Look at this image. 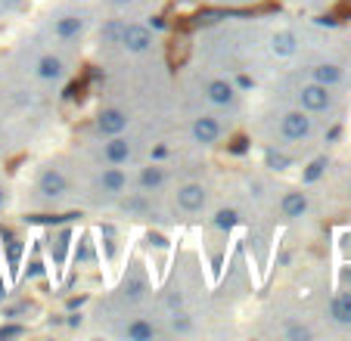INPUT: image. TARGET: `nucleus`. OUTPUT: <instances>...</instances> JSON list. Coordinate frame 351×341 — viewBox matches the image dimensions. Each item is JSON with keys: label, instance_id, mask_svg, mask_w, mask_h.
Returning <instances> with one entry per match:
<instances>
[{"label": "nucleus", "instance_id": "nucleus-1", "mask_svg": "<svg viewBox=\"0 0 351 341\" xmlns=\"http://www.w3.org/2000/svg\"><path fill=\"white\" fill-rule=\"evenodd\" d=\"M280 134H283V140H292V143L305 140L308 134H311V118H308V112L305 109L286 112L283 118H280Z\"/></svg>", "mask_w": 351, "mask_h": 341}, {"label": "nucleus", "instance_id": "nucleus-2", "mask_svg": "<svg viewBox=\"0 0 351 341\" xmlns=\"http://www.w3.org/2000/svg\"><path fill=\"white\" fill-rule=\"evenodd\" d=\"M298 103H302V109L305 112H326L330 109V103H332L330 87L311 81V84H305L302 90H298Z\"/></svg>", "mask_w": 351, "mask_h": 341}, {"label": "nucleus", "instance_id": "nucleus-3", "mask_svg": "<svg viewBox=\"0 0 351 341\" xmlns=\"http://www.w3.org/2000/svg\"><path fill=\"white\" fill-rule=\"evenodd\" d=\"M121 47H125L128 53H146L149 47H153V28L137 25V22L125 25L121 28Z\"/></svg>", "mask_w": 351, "mask_h": 341}, {"label": "nucleus", "instance_id": "nucleus-4", "mask_svg": "<svg viewBox=\"0 0 351 341\" xmlns=\"http://www.w3.org/2000/svg\"><path fill=\"white\" fill-rule=\"evenodd\" d=\"M128 127V112L121 109H103L97 115V131L103 137H115V134H125Z\"/></svg>", "mask_w": 351, "mask_h": 341}, {"label": "nucleus", "instance_id": "nucleus-5", "mask_svg": "<svg viewBox=\"0 0 351 341\" xmlns=\"http://www.w3.org/2000/svg\"><path fill=\"white\" fill-rule=\"evenodd\" d=\"M38 190H40V196H47V199H60V196H66L69 184L56 168H47L38 177Z\"/></svg>", "mask_w": 351, "mask_h": 341}, {"label": "nucleus", "instance_id": "nucleus-6", "mask_svg": "<svg viewBox=\"0 0 351 341\" xmlns=\"http://www.w3.org/2000/svg\"><path fill=\"white\" fill-rule=\"evenodd\" d=\"M218 137H221V125L215 115H202V118L193 121V140L196 143L212 146V143H218Z\"/></svg>", "mask_w": 351, "mask_h": 341}, {"label": "nucleus", "instance_id": "nucleus-7", "mask_svg": "<svg viewBox=\"0 0 351 341\" xmlns=\"http://www.w3.org/2000/svg\"><path fill=\"white\" fill-rule=\"evenodd\" d=\"M178 205L184 211H202L206 208V190H202V184H186L178 190Z\"/></svg>", "mask_w": 351, "mask_h": 341}, {"label": "nucleus", "instance_id": "nucleus-8", "mask_svg": "<svg viewBox=\"0 0 351 341\" xmlns=\"http://www.w3.org/2000/svg\"><path fill=\"white\" fill-rule=\"evenodd\" d=\"M206 97H208V103H215V105H233V99H237V90H233L230 81L215 78V81H208Z\"/></svg>", "mask_w": 351, "mask_h": 341}, {"label": "nucleus", "instance_id": "nucleus-9", "mask_svg": "<svg viewBox=\"0 0 351 341\" xmlns=\"http://www.w3.org/2000/svg\"><path fill=\"white\" fill-rule=\"evenodd\" d=\"M103 158H106L109 164H125L128 158H131V143H128L121 134H115V137H109V143L103 146Z\"/></svg>", "mask_w": 351, "mask_h": 341}, {"label": "nucleus", "instance_id": "nucleus-10", "mask_svg": "<svg viewBox=\"0 0 351 341\" xmlns=\"http://www.w3.org/2000/svg\"><path fill=\"white\" fill-rule=\"evenodd\" d=\"M99 186H103V192H112V196H119V192L128 186V174L119 168V164H112V168H106L103 174H99Z\"/></svg>", "mask_w": 351, "mask_h": 341}, {"label": "nucleus", "instance_id": "nucleus-11", "mask_svg": "<svg viewBox=\"0 0 351 341\" xmlns=\"http://www.w3.org/2000/svg\"><path fill=\"white\" fill-rule=\"evenodd\" d=\"M62 75H66V66H62L60 56L47 53V56H40V60H38V78H44V81H60Z\"/></svg>", "mask_w": 351, "mask_h": 341}, {"label": "nucleus", "instance_id": "nucleus-12", "mask_svg": "<svg viewBox=\"0 0 351 341\" xmlns=\"http://www.w3.org/2000/svg\"><path fill=\"white\" fill-rule=\"evenodd\" d=\"M53 31L60 40H72L84 31V19H81V16H62V19H56Z\"/></svg>", "mask_w": 351, "mask_h": 341}, {"label": "nucleus", "instance_id": "nucleus-13", "mask_svg": "<svg viewBox=\"0 0 351 341\" xmlns=\"http://www.w3.org/2000/svg\"><path fill=\"white\" fill-rule=\"evenodd\" d=\"M280 211H283V217H302L308 211V196L305 192H286Z\"/></svg>", "mask_w": 351, "mask_h": 341}, {"label": "nucleus", "instance_id": "nucleus-14", "mask_svg": "<svg viewBox=\"0 0 351 341\" xmlns=\"http://www.w3.org/2000/svg\"><path fill=\"white\" fill-rule=\"evenodd\" d=\"M330 316L342 326H351V292H342V295L332 298L330 304Z\"/></svg>", "mask_w": 351, "mask_h": 341}, {"label": "nucleus", "instance_id": "nucleus-15", "mask_svg": "<svg viewBox=\"0 0 351 341\" xmlns=\"http://www.w3.org/2000/svg\"><path fill=\"white\" fill-rule=\"evenodd\" d=\"M271 50L277 53V56H292V53L298 50V38L292 31H277L271 38Z\"/></svg>", "mask_w": 351, "mask_h": 341}, {"label": "nucleus", "instance_id": "nucleus-16", "mask_svg": "<svg viewBox=\"0 0 351 341\" xmlns=\"http://www.w3.org/2000/svg\"><path fill=\"white\" fill-rule=\"evenodd\" d=\"M314 81H317V84L332 87V84L342 81V68H339L336 62H320V66H314Z\"/></svg>", "mask_w": 351, "mask_h": 341}, {"label": "nucleus", "instance_id": "nucleus-17", "mask_svg": "<svg viewBox=\"0 0 351 341\" xmlns=\"http://www.w3.org/2000/svg\"><path fill=\"white\" fill-rule=\"evenodd\" d=\"M125 338L128 341H153L156 338V326L146 320H134L131 326L125 329Z\"/></svg>", "mask_w": 351, "mask_h": 341}, {"label": "nucleus", "instance_id": "nucleus-18", "mask_svg": "<svg viewBox=\"0 0 351 341\" xmlns=\"http://www.w3.org/2000/svg\"><path fill=\"white\" fill-rule=\"evenodd\" d=\"M162 184H165V170H162L159 164H149V168L140 170V186H143V190H159Z\"/></svg>", "mask_w": 351, "mask_h": 341}, {"label": "nucleus", "instance_id": "nucleus-19", "mask_svg": "<svg viewBox=\"0 0 351 341\" xmlns=\"http://www.w3.org/2000/svg\"><path fill=\"white\" fill-rule=\"evenodd\" d=\"M121 22L119 19H112V22H106V25L99 28V40H103V44H121Z\"/></svg>", "mask_w": 351, "mask_h": 341}, {"label": "nucleus", "instance_id": "nucleus-20", "mask_svg": "<svg viewBox=\"0 0 351 341\" xmlns=\"http://www.w3.org/2000/svg\"><path fill=\"white\" fill-rule=\"evenodd\" d=\"M237 220H239V214L233 208H221L218 214H215V227H218V230H233Z\"/></svg>", "mask_w": 351, "mask_h": 341}, {"label": "nucleus", "instance_id": "nucleus-21", "mask_svg": "<svg viewBox=\"0 0 351 341\" xmlns=\"http://www.w3.org/2000/svg\"><path fill=\"white\" fill-rule=\"evenodd\" d=\"M324 170H326V158L320 155V158H314V162L308 164V168H305V174H302V177H305V184H314V180H320V177H324Z\"/></svg>", "mask_w": 351, "mask_h": 341}, {"label": "nucleus", "instance_id": "nucleus-22", "mask_svg": "<svg viewBox=\"0 0 351 341\" xmlns=\"http://www.w3.org/2000/svg\"><path fill=\"white\" fill-rule=\"evenodd\" d=\"M265 162H267V168H274V170H286V168H289V155H283V152H277V149H267L265 152Z\"/></svg>", "mask_w": 351, "mask_h": 341}, {"label": "nucleus", "instance_id": "nucleus-23", "mask_svg": "<svg viewBox=\"0 0 351 341\" xmlns=\"http://www.w3.org/2000/svg\"><path fill=\"white\" fill-rule=\"evenodd\" d=\"M140 295H143V279H140V276H131V279H125V298L137 301Z\"/></svg>", "mask_w": 351, "mask_h": 341}, {"label": "nucleus", "instance_id": "nucleus-24", "mask_svg": "<svg viewBox=\"0 0 351 341\" xmlns=\"http://www.w3.org/2000/svg\"><path fill=\"white\" fill-rule=\"evenodd\" d=\"M286 338L308 341V338H311V329H308V326H295V323H292V326H286Z\"/></svg>", "mask_w": 351, "mask_h": 341}, {"label": "nucleus", "instance_id": "nucleus-25", "mask_svg": "<svg viewBox=\"0 0 351 341\" xmlns=\"http://www.w3.org/2000/svg\"><path fill=\"white\" fill-rule=\"evenodd\" d=\"M22 335H25V326H13V323L0 326V341H7V338H22Z\"/></svg>", "mask_w": 351, "mask_h": 341}, {"label": "nucleus", "instance_id": "nucleus-26", "mask_svg": "<svg viewBox=\"0 0 351 341\" xmlns=\"http://www.w3.org/2000/svg\"><path fill=\"white\" fill-rule=\"evenodd\" d=\"M149 242H153V245H159V249H165V236H159V233H149Z\"/></svg>", "mask_w": 351, "mask_h": 341}, {"label": "nucleus", "instance_id": "nucleus-27", "mask_svg": "<svg viewBox=\"0 0 351 341\" xmlns=\"http://www.w3.org/2000/svg\"><path fill=\"white\" fill-rule=\"evenodd\" d=\"M149 28H156V31H162V28H165V19H162V16H153V19H149Z\"/></svg>", "mask_w": 351, "mask_h": 341}, {"label": "nucleus", "instance_id": "nucleus-28", "mask_svg": "<svg viewBox=\"0 0 351 341\" xmlns=\"http://www.w3.org/2000/svg\"><path fill=\"white\" fill-rule=\"evenodd\" d=\"M165 146H156V149H153V158H165Z\"/></svg>", "mask_w": 351, "mask_h": 341}, {"label": "nucleus", "instance_id": "nucleus-29", "mask_svg": "<svg viewBox=\"0 0 351 341\" xmlns=\"http://www.w3.org/2000/svg\"><path fill=\"white\" fill-rule=\"evenodd\" d=\"M233 152H237V155L239 152H245V140H237V143H233Z\"/></svg>", "mask_w": 351, "mask_h": 341}, {"label": "nucleus", "instance_id": "nucleus-30", "mask_svg": "<svg viewBox=\"0 0 351 341\" xmlns=\"http://www.w3.org/2000/svg\"><path fill=\"white\" fill-rule=\"evenodd\" d=\"M81 304H84V298H72V301H69V307H72V310H78Z\"/></svg>", "mask_w": 351, "mask_h": 341}, {"label": "nucleus", "instance_id": "nucleus-31", "mask_svg": "<svg viewBox=\"0 0 351 341\" xmlns=\"http://www.w3.org/2000/svg\"><path fill=\"white\" fill-rule=\"evenodd\" d=\"M7 301V286H3V279H0V304Z\"/></svg>", "mask_w": 351, "mask_h": 341}, {"label": "nucleus", "instance_id": "nucleus-32", "mask_svg": "<svg viewBox=\"0 0 351 341\" xmlns=\"http://www.w3.org/2000/svg\"><path fill=\"white\" fill-rule=\"evenodd\" d=\"M7 205V192H3V186H0V208Z\"/></svg>", "mask_w": 351, "mask_h": 341}, {"label": "nucleus", "instance_id": "nucleus-33", "mask_svg": "<svg viewBox=\"0 0 351 341\" xmlns=\"http://www.w3.org/2000/svg\"><path fill=\"white\" fill-rule=\"evenodd\" d=\"M115 7H128V3H134V0H112Z\"/></svg>", "mask_w": 351, "mask_h": 341}, {"label": "nucleus", "instance_id": "nucleus-34", "mask_svg": "<svg viewBox=\"0 0 351 341\" xmlns=\"http://www.w3.org/2000/svg\"><path fill=\"white\" fill-rule=\"evenodd\" d=\"M345 279H348V282H351V270H348V273H345Z\"/></svg>", "mask_w": 351, "mask_h": 341}, {"label": "nucleus", "instance_id": "nucleus-35", "mask_svg": "<svg viewBox=\"0 0 351 341\" xmlns=\"http://www.w3.org/2000/svg\"><path fill=\"white\" fill-rule=\"evenodd\" d=\"M10 3H19V0H10Z\"/></svg>", "mask_w": 351, "mask_h": 341}]
</instances>
